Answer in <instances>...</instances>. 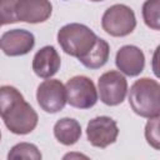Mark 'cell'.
Listing matches in <instances>:
<instances>
[{
    "label": "cell",
    "mask_w": 160,
    "mask_h": 160,
    "mask_svg": "<svg viewBox=\"0 0 160 160\" xmlns=\"http://www.w3.org/2000/svg\"><path fill=\"white\" fill-rule=\"evenodd\" d=\"M90 1H94V2H98V1H104V0H90Z\"/></svg>",
    "instance_id": "d6986e66"
},
{
    "label": "cell",
    "mask_w": 160,
    "mask_h": 160,
    "mask_svg": "<svg viewBox=\"0 0 160 160\" xmlns=\"http://www.w3.org/2000/svg\"><path fill=\"white\" fill-rule=\"evenodd\" d=\"M0 140H1V132H0Z\"/></svg>",
    "instance_id": "ffe728a7"
},
{
    "label": "cell",
    "mask_w": 160,
    "mask_h": 160,
    "mask_svg": "<svg viewBox=\"0 0 160 160\" xmlns=\"http://www.w3.org/2000/svg\"><path fill=\"white\" fill-rule=\"evenodd\" d=\"M159 11H160V0H146L142 5L144 21L149 28L154 30L160 29Z\"/></svg>",
    "instance_id": "2e32d148"
},
{
    "label": "cell",
    "mask_w": 160,
    "mask_h": 160,
    "mask_svg": "<svg viewBox=\"0 0 160 160\" xmlns=\"http://www.w3.org/2000/svg\"><path fill=\"white\" fill-rule=\"evenodd\" d=\"M54 136L62 145H74L81 136V126L75 119L62 118L54 125Z\"/></svg>",
    "instance_id": "4fadbf2b"
},
{
    "label": "cell",
    "mask_w": 160,
    "mask_h": 160,
    "mask_svg": "<svg viewBox=\"0 0 160 160\" xmlns=\"http://www.w3.org/2000/svg\"><path fill=\"white\" fill-rule=\"evenodd\" d=\"M1 25H2V24H1V22H0V26H1Z\"/></svg>",
    "instance_id": "44dd1931"
},
{
    "label": "cell",
    "mask_w": 160,
    "mask_h": 160,
    "mask_svg": "<svg viewBox=\"0 0 160 160\" xmlns=\"http://www.w3.org/2000/svg\"><path fill=\"white\" fill-rule=\"evenodd\" d=\"M36 100L39 106L49 114L61 111L66 104L65 85L56 79L44 80L36 90Z\"/></svg>",
    "instance_id": "52a82bcc"
},
{
    "label": "cell",
    "mask_w": 160,
    "mask_h": 160,
    "mask_svg": "<svg viewBox=\"0 0 160 160\" xmlns=\"http://www.w3.org/2000/svg\"><path fill=\"white\" fill-rule=\"evenodd\" d=\"M8 159H32L40 160L41 152L39 151L38 146L30 142H20L11 148L8 154Z\"/></svg>",
    "instance_id": "9a60e30c"
},
{
    "label": "cell",
    "mask_w": 160,
    "mask_h": 160,
    "mask_svg": "<svg viewBox=\"0 0 160 160\" xmlns=\"http://www.w3.org/2000/svg\"><path fill=\"white\" fill-rule=\"evenodd\" d=\"M96 34L84 24L71 22L64 25L58 31V42L70 56L82 58L95 44Z\"/></svg>",
    "instance_id": "3957f363"
},
{
    "label": "cell",
    "mask_w": 160,
    "mask_h": 160,
    "mask_svg": "<svg viewBox=\"0 0 160 160\" xmlns=\"http://www.w3.org/2000/svg\"><path fill=\"white\" fill-rule=\"evenodd\" d=\"M0 118L12 134L26 135L36 125L39 116L32 106L25 101L22 94L14 86H0Z\"/></svg>",
    "instance_id": "6da1fadb"
},
{
    "label": "cell",
    "mask_w": 160,
    "mask_h": 160,
    "mask_svg": "<svg viewBox=\"0 0 160 160\" xmlns=\"http://www.w3.org/2000/svg\"><path fill=\"white\" fill-rule=\"evenodd\" d=\"M35 45L34 34L24 29H12L0 38V50L8 56H21L32 50Z\"/></svg>",
    "instance_id": "9c48e42d"
},
{
    "label": "cell",
    "mask_w": 160,
    "mask_h": 160,
    "mask_svg": "<svg viewBox=\"0 0 160 160\" xmlns=\"http://www.w3.org/2000/svg\"><path fill=\"white\" fill-rule=\"evenodd\" d=\"M16 2L18 0H0V22L2 25L18 22Z\"/></svg>",
    "instance_id": "e0dca14e"
},
{
    "label": "cell",
    "mask_w": 160,
    "mask_h": 160,
    "mask_svg": "<svg viewBox=\"0 0 160 160\" xmlns=\"http://www.w3.org/2000/svg\"><path fill=\"white\" fill-rule=\"evenodd\" d=\"M160 85L150 78L136 80L129 92V104L135 114L142 118H155L160 115Z\"/></svg>",
    "instance_id": "7a4b0ae2"
},
{
    "label": "cell",
    "mask_w": 160,
    "mask_h": 160,
    "mask_svg": "<svg viewBox=\"0 0 160 160\" xmlns=\"http://www.w3.org/2000/svg\"><path fill=\"white\" fill-rule=\"evenodd\" d=\"M66 102L76 109H90L98 101V90L91 79L78 75L65 84Z\"/></svg>",
    "instance_id": "5b68a950"
},
{
    "label": "cell",
    "mask_w": 160,
    "mask_h": 160,
    "mask_svg": "<svg viewBox=\"0 0 160 160\" xmlns=\"http://www.w3.org/2000/svg\"><path fill=\"white\" fill-rule=\"evenodd\" d=\"M158 129H159V116L150 118L145 126V138L148 142L155 149H159V130Z\"/></svg>",
    "instance_id": "ac0fdd59"
},
{
    "label": "cell",
    "mask_w": 160,
    "mask_h": 160,
    "mask_svg": "<svg viewBox=\"0 0 160 160\" xmlns=\"http://www.w3.org/2000/svg\"><path fill=\"white\" fill-rule=\"evenodd\" d=\"M15 11L18 21L38 24L50 18L52 5L50 0H18Z\"/></svg>",
    "instance_id": "30bf717a"
},
{
    "label": "cell",
    "mask_w": 160,
    "mask_h": 160,
    "mask_svg": "<svg viewBox=\"0 0 160 160\" xmlns=\"http://www.w3.org/2000/svg\"><path fill=\"white\" fill-rule=\"evenodd\" d=\"M116 68L128 76H138L145 68V55L135 45L121 46L115 56Z\"/></svg>",
    "instance_id": "8fae6325"
},
{
    "label": "cell",
    "mask_w": 160,
    "mask_h": 160,
    "mask_svg": "<svg viewBox=\"0 0 160 160\" xmlns=\"http://www.w3.org/2000/svg\"><path fill=\"white\" fill-rule=\"evenodd\" d=\"M61 59L56 49L51 45L41 48L32 59V70L34 72L42 79H49L54 76L60 69Z\"/></svg>",
    "instance_id": "7c38bea8"
},
{
    "label": "cell",
    "mask_w": 160,
    "mask_h": 160,
    "mask_svg": "<svg viewBox=\"0 0 160 160\" xmlns=\"http://www.w3.org/2000/svg\"><path fill=\"white\" fill-rule=\"evenodd\" d=\"M119 135L116 121L109 116H96L88 122L86 136L89 142L100 149H105L114 144Z\"/></svg>",
    "instance_id": "ba28073f"
},
{
    "label": "cell",
    "mask_w": 160,
    "mask_h": 160,
    "mask_svg": "<svg viewBox=\"0 0 160 160\" xmlns=\"http://www.w3.org/2000/svg\"><path fill=\"white\" fill-rule=\"evenodd\" d=\"M101 26L106 34L115 38H122L134 31L136 18L129 6L115 4L105 10L101 18Z\"/></svg>",
    "instance_id": "277c9868"
},
{
    "label": "cell",
    "mask_w": 160,
    "mask_h": 160,
    "mask_svg": "<svg viewBox=\"0 0 160 160\" xmlns=\"http://www.w3.org/2000/svg\"><path fill=\"white\" fill-rule=\"evenodd\" d=\"M100 100L109 106H116L125 100L128 92L126 78L115 70L104 72L98 81Z\"/></svg>",
    "instance_id": "8992f818"
},
{
    "label": "cell",
    "mask_w": 160,
    "mask_h": 160,
    "mask_svg": "<svg viewBox=\"0 0 160 160\" xmlns=\"http://www.w3.org/2000/svg\"><path fill=\"white\" fill-rule=\"evenodd\" d=\"M109 55H110V46L109 44L101 39L98 38L94 46L82 56L79 59V61L88 69L95 70V69H100L101 66H104L108 60H109Z\"/></svg>",
    "instance_id": "5bb4252c"
}]
</instances>
